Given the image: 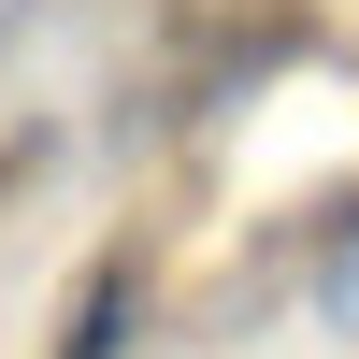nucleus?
<instances>
[{
  "instance_id": "nucleus-1",
  "label": "nucleus",
  "mask_w": 359,
  "mask_h": 359,
  "mask_svg": "<svg viewBox=\"0 0 359 359\" xmlns=\"http://www.w3.org/2000/svg\"><path fill=\"white\" fill-rule=\"evenodd\" d=\"M57 359H144V259H101V273H86L72 345H57Z\"/></svg>"
}]
</instances>
